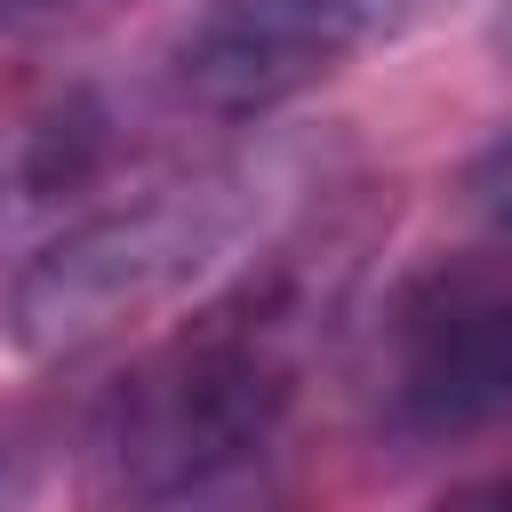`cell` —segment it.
<instances>
[{"label":"cell","instance_id":"6da1fadb","mask_svg":"<svg viewBox=\"0 0 512 512\" xmlns=\"http://www.w3.org/2000/svg\"><path fill=\"white\" fill-rule=\"evenodd\" d=\"M312 344V264L272 256L104 384L80 432V496L96 512H224L256 496L304 408Z\"/></svg>","mask_w":512,"mask_h":512},{"label":"cell","instance_id":"7a4b0ae2","mask_svg":"<svg viewBox=\"0 0 512 512\" xmlns=\"http://www.w3.org/2000/svg\"><path fill=\"white\" fill-rule=\"evenodd\" d=\"M288 200H296L288 152L264 144V152L200 160L192 176H168L136 200L80 208L64 232H48L16 264L0 328L24 360H80V352L176 312L232 264H256V248L280 232Z\"/></svg>","mask_w":512,"mask_h":512},{"label":"cell","instance_id":"3957f363","mask_svg":"<svg viewBox=\"0 0 512 512\" xmlns=\"http://www.w3.org/2000/svg\"><path fill=\"white\" fill-rule=\"evenodd\" d=\"M512 416V232L416 264L376 328V424L408 448Z\"/></svg>","mask_w":512,"mask_h":512},{"label":"cell","instance_id":"277c9868","mask_svg":"<svg viewBox=\"0 0 512 512\" xmlns=\"http://www.w3.org/2000/svg\"><path fill=\"white\" fill-rule=\"evenodd\" d=\"M448 0H200L160 56V80L184 112L264 120L344 72L368 48L424 32Z\"/></svg>","mask_w":512,"mask_h":512},{"label":"cell","instance_id":"5b68a950","mask_svg":"<svg viewBox=\"0 0 512 512\" xmlns=\"http://www.w3.org/2000/svg\"><path fill=\"white\" fill-rule=\"evenodd\" d=\"M120 160V112L104 88H16L0 96V240L80 208Z\"/></svg>","mask_w":512,"mask_h":512},{"label":"cell","instance_id":"8992f818","mask_svg":"<svg viewBox=\"0 0 512 512\" xmlns=\"http://www.w3.org/2000/svg\"><path fill=\"white\" fill-rule=\"evenodd\" d=\"M464 200H472L496 232H512V128H504L496 144L472 152V168H464Z\"/></svg>","mask_w":512,"mask_h":512},{"label":"cell","instance_id":"52a82bcc","mask_svg":"<svg viewBox=\"0 0 512 512\" xmlns=\"http://www.w3.org/2000/svg\"><path fill=\"white\" fill-rule=\"evenodd\" d=\"M32 472H40V432H32V424H16V416H0V512H16V504H24Z\"/></svg>","mask_w":512,"mask_h":512},{"label":"cell","instance_id":"ba28073f","mask_svg":"<svg viewBox=\"0 0 512 512\" xmlns=\"http://www.w3.org/2000/svg\"><path fill=\"white\" fill-rule=\"evenodd\" d=\"M432 512H512V464H496V472H480V480L448 488Z\"/></svg>","mask_w":512,"mask_h":512},{"label":"cell","instance_id":"9c48e42d","mask_svg":"<svg viewBox=\"0 0 512 512\" xmlns=\"http://www.w3.org/2000/svg\"><path fill=\"white\" fill-rule=\"evenodd\" d=\"M488 40H496V56L512 64V0H496V16H488Z\"/></svg>","mask_w":512,"mask_h":512}]
</instances>
